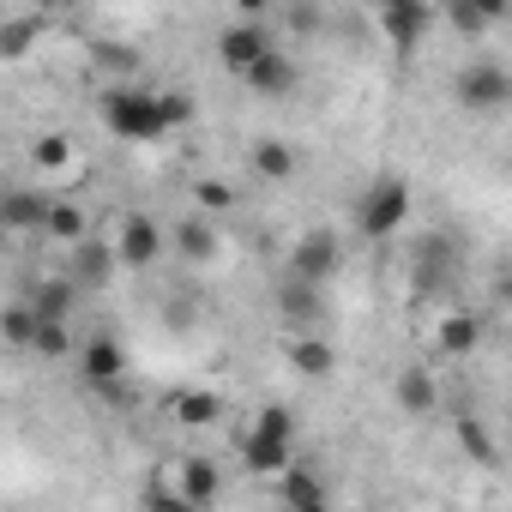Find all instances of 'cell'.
<instances>
[{"mask_svg":"<svg viewBox=\"0 0 512 512\" xmlns=\"http://www.w3.org/2000/svg\"><path fill=\"white\" fill-rule=\"evenodd\" d=\"M241 446V470L247 476H284L290 470V446H296V416L284 410V404H266L260 416L247 422V434L235 440Z\"/></svg>","mask_w":512,"mask_h":512,"instance_id":"6da1fadb","label":"cell"},{"mask_svg":"<svg viewBox=\"0 0 512 512\" xmlns=\"http://www.w3.org/2000/svg\"><path fill=\"white\" fill-rule=\"evenodd\" d=\"M103 127L127 145H151L169 133L163 121V91H145V85H109L103 91Z\"/></svg>","mask_w":512,"mask_h":512,"instance_id":"7a4b0ae2","label":"cell"},{"mask_svg":"<svg viewBox=\"0 0 512 512\" xmlns=\"http://www.w3.org/2000/svg\"><path fill=\"white\" fill-rule=\"evenodd\" d=\"M410 211H416L410 181H404V175H380V181H368V193H362V205H356V229H362L368 241H392V235L410 223Z\"/></svg>","mask_w":512,"mask_h":512,"instance_id":"3957f363","label":"cell"},{"mask_svg":"<svg viewBox=\"0 0 512 512\" xmlns=\"http://www.w3.org/2000/svg\"><path fill=\"white\" fill-rule=\"evenodd\" d=\"M338 266H344V241L326 229H314L290 247V284H302V290H326L338 278Z\"/></svg>","mask_w":512,"mask_h":512,"instance_id":"277c9868","label":"cell"},{"mask_svg":"<svg viewBox=\"0 0 512 512\" xmlns=\"http://www.w3.org/2000/svg\"><path fill=\"white\" fill-rule=\"evenodd\" d=\"M452 91H458L464 109L494 115V109H506V97H512V73H506L500 61H464L458 79H452Z\"/></svg>","mask_w":512,"mask_h":512,"instance_id":"5b68a950","label":"cell"},{"mask_svg":"<svg viewBox=\"0 0 512 512\" xmlns=\"http://www.w3.org/2000/svg\"><path fill=\"white\" fill-rule=\"evenodd\" d=\"M272 43H278V37H272V25L260 19V7H247L235 25H223V37H217V61H223L229 73H247Z\"/></svg>","mask_w":512,"mask_h":512,"instance_id":"8992f818","label":"cell"},{"mask_svg":"<svg viewBox=\"0 0 512 512\" xmlns=\"http://www.w3.org/2000/svg\"><path fill=\"white\" fill-rule=\"evenodd\" d=\"M79 380L97 386V392H115V386L127 380V344L109 338V332L85 338V344H79Z\"/></svg>","mask_w":512,"mask_h":512,"instance_id":"52a82bcc","label":"cell"},{"mask_svg":"<svg viewBox=\"0 0 512 512\" xmlns=\"http://www.w3.org/2000/svg\"><path fill=\"white\" fill-rule=\"evenodd\" d=\"M109 253H115V266H127V272H145V266H157V253H163V229L151 223V217H121V229H115V241H109Z\"/></svg>","mask_w":512,"mask_h":512,"instance_id":"ba28073f","label":"cell"},{"mask_svg":"<svg viewBox=\"0 0 512 512\" xmlns=\"http://www.w3.org/2000/svg\"><path fill=\"white\" fill-rule=\"evenodd\" d=\"M241 79H247V91H253V97H290V91L302 85V67H296V55H290L284 43H272V49L253 61Z\"/></svg>","mask_w":512,"mask_h":512,"instance_id":"9c48e42d","label":"cell"},{"mask_svg":"<svg viewBox=\"0 0 512 512\" xmlns=\"http://www.w3.org/2000/svg\"><path fill=\"white\" fill-rule=\"evenodd\" d=\"M169 488H175L181 500H193L199 512H211V506H217V494H223V470H217L205 452H193V458H181V464H175V482H169Z\"/></svg>","mask_w":512,"mask_h":512,"instance_id":"30bf717a","label":"cell"},{"mask_svg":"<svg viewBox=\"0 0 512 512\" xmlns=\"http://www.w3.org/2000/svg\"><path fill=\"white\" fill-rule=\"evenodd\" d=\"M374 19H380L392 49H416L428 37V25H434V7H422V0H392V7H380Z\"/></svg>","mask_w":512,"mask_h":512,"instance_id":"8fae6325","label":"cell"},{"mask_svg":"<svg viewBox=\"0 0 512 512\" xmlns=\"http://www.w3.org/2000/svg\"><path fill=\"white\" fill-rule=\"evenodd\" d=\"M43 217H49V193H0V229H13V235H43Z\"/></svg>","mask_w":512,"mask_h":512,"instance_id":"7c38bea8","label":"cell"},{"mask_svg":"<svg viewBox=\"0 0 512 512\" xmlns=\"http://www.w3.org/2000/svg\"><path fill=\"white\" fill-rule=\"evenodd\" d=\"M25 302H31V314H37V320L67 326V320H73L79 290H73V278H43V284H31V290H25Z\"/></svg>","mask_w":512,"mask_h":512,"instance_id":"4fadbf2b","label":"cell"},{"mask_svg":"<svg viewBox=\"0 0 512 512\" xmlns=\"http://www.w3.org/2000/svg\"><path fill=\"white\" fill-rule=\"evenodd\" d=\"M290 368H296L302 380H332L338 350H332L320 332H296V338H290Z\"/></svg>","mask_w":512,"mask_h":512,"instance_id":"5bb4252c","label":"cell"},{"mask_svg":"<svg viewBox=\"0 0 512 512\" xmlns=\"http://www.w3.org/2000/svg\"><path fill=\"white\" fill-rule=\"evenodd\" d=\"M169 241H175V253H181V260L205 266V260H217V241H223V235H217V223H211V217H181Z\"/></svg>","mask_w":512,"mask_h":512,"instance_id":"9a60e30c","label":"cell"},{"mask_svg":"<svg viewBox=\"0 0 512 512\" xmlns=\"http://www.w3.org/2000/svg\"><path fill=\"white\" fill-rule=\"evenodd\" d=\"M43 235H49V241H61V247H79V241H91V217H85V205H79V199H49Z\"/></svg>","mask_w":512,"mask_h":512,"instance_id":"2e32d148","label":"cell"},{"mask_svg":"<svg viewBox=\"0 0 512 512\" xmlns=\"http://www.w3.org/2000/svg\"><path fill=\"white\" fill-rule=\"evenodd\" d=\"M109 272H115L109 241H79V247H73V290H103Z\"/></svg>","mask_w":512,"mask_h":512,"instance_id":"e0dca14e","label":"cell"},{"mask_svg":"<svg viewBox=\"0 0 512 512\" xmlns=\"http://www.w3.org/2000/svg\"><path fill=\"white\" fill-rule=\"evenodd\" d=\"M253 175L260 181H290L296 175V145L290 139H253Z\"/></svg>","mask_w":512,"mask_h":512,"instance_id":"ac0fdd59","label":"cell"},{"mask_svg":"<svg viewBox=\"0 0 512 512\" xmlns=\"http://www.w3.org/2000/svg\"><path fill=\"white\" fill-rule=\"evenodd\" d=\"M398 404H404L410 416H428V410L440 404V386H434V374H428V368H404V374H398Z\"/></svg>","mask_w":512,"mask_h":512,"instance_id":"d6986e66","label":"cell"},{"mask_svg":"<svg viewBox=\"0 0 512 512\" xmlns=\"http://www.w3.org/2000/svg\"><path fill=\"white\" fill-rule=\"evenodd\" d=\"M175 422L181 428H211V422H223V398L217 392H175Z\"/></svg>","mask_w":512,"mask_h":512,"instance_id":"ffe728a7","label":"cell"},{"mask_svg":"<svg viewBox=\"0 0 512 512\" xmlns=\"http://www.w3.org/2000/svg\"><path fill=\"white\" fill-rule=\"evenodd\" d=\"M278 494H284V512H290V506H314V500H326V482H320V470L290 464V470L278 476Z\"/></svg>","mask_w":512,"mask_h":512,"instance_id":"44dd1931","label":"cell"},{"mask_svg":"<svg viewBox=\"0 0 512 512\" xmlns=\"http://www.w3.org/2000/svg\"><path fill=\"white\" fill-rule=\"evenodd\" d=\"M476 344H482V320L476 314H446L440 320V350L446 356H470Z\"/></svg>","mask_w":512,"mask_h":512,"instance_id":"7402d4cb","label":"cell"},{"mask_svg":"<svg viewBox=\"0 0 512 512\" xmlns=\"http://www.w3.org/2000/svg\"><path fill=\"white\" fill-rule=\"evenodd\" d=\"M0 338H7L13 350H31V344H37V314H31V302H25V296L0 308Z\"/></svg>","mask_w":512,"mask_h":512,"instance_id":"603a6c76","label":"cell"},{"mask_svg":"<svg viewBox=\"0 0 512 512\" xmlns=\"http://www.w3.org/2000/svg\"><path fill=\"white\" fill-rule=\"evenodd\" d=\"M458 446H464L476 464H500V446H494V434H488L482 416H458Z\"/></svg>","mask_w":512,"mask_h":512,"instance_id":"cb8c5ba5","label":"cell"},{"mask_svg":"<svg viewBox=\"0 0 512 512\" xmlns=\"http://www.w3.org/2000/svg\"><path fill=\"white\" fill-rule=\"evenodd\" d=\"M43 37V19L37 13H19V19H7V25H0V55H7V61H19L31 43Z\"/></svg>","mask_w":512,"mask_h":512,"instance_id":"d4e9b609","label":"cell"},{"mask_svg":"<svg viewBox=\"0 0 512 512\" xmlns=\"http://www.w3.org/2000/svg\"><path fill=\"white\" fill-rule=\"evenodd\" d=\"M278 308L302 326V332H314V320H320V290H302V284H284V296H278Z\"/></svg>","mask_w":512,"mask_h":512,"instance_id":"484cf974","label":"cell"},{"mask_svg":"<svg viewBox=\"0 0 512 512\" xmlns=\"http://www.w3.org/2000/svg\"><path fill=\"white\" fill-rule=\"evenodd\" d=\"M97 67H103V73H115L121 85H133V73H139V55H133V49H121V43H103V49H97Z\"/></svg>","mask_w":512,"mask_h":512,"instance_id":"4316f807","label":"cell"},{"mask_svg":"<svg viewBox=\"0 0 512 512\" xmlns=\"http://www.w3.org/2000/svg\"><path fill=\"white\" fill-rule=\"evenodd\" d=\"M31 163H37V169H67V163H73V139H61V133L37 139V145H31Z\"/></svg>","mask_w":512,"mask_h":512,"instance_id":"83f0119b","label":"cell"},{"mask_svg":"<svg viewBox=\"0 0 512 512\" xmlns=\"http://www.w3.org/2000/svg\"><path fill=\"white\" fill-rule=\"evenodd\" d=\"M37 356H73V326H55V320H37Z\"/></svg>","mask_w":512,"mask_h":512,"instance_id":"f1b7e54d","label":"cell"},{"mask_svg":"<svg viewBox=\"0 0 512 512\" xmlns=\"http://www.w3.org/2000/svg\"><path fill=\"white\" fill-rule=\"evenodd\" d=\"M494 19H500V7H452V25H458L464 37H482Z\"/></svg>","mask_w":512,"mask_h":512,"instance_id":"f546056e","label":"cell"},{"mask_svg":"<svg viewBox=\"0 0 512 512\" xmlns=\"http://www.w3.org/2000/svg\"><path fill=\"white\" fill-rule=\"evenodd\" d=\"M193 193H199V217H211V211H229V205H235V187H229V181H199Z\"/></svg>","mask_w":512,"mask_h":512,"instance_id":"4dcf8cb0","label":"cell"},{"mask_svg":"<svg viewBox=\"0 0 512 512\" xmlns=\"http://www.w3.org/2000/svg\"><path fill=\"white\" fill-rule=\"evenodd\" d=\"M145 512H199L193 500H181L169 482H151V494H145Z\"/></svg>","mask_w":512,"mask_h":512,"instance_id":"1f68e13d","label":"cell"},{"mask_svg":"<svg viewBox=\"0 0 512 512\" xmlns=\"http://www.w3.org/2000/svg\"><path fill=\"white\" fill-rule=\"evenodd\" d=\"M290 512H332V500H314V506H290Z\"/></svg>","mask_w":512,"mask_h":512,"instance_id":"d6a6232c","label":"cell"}]
</instances>
